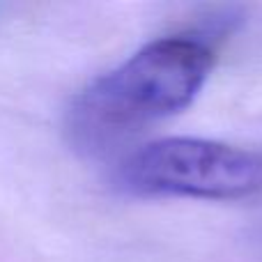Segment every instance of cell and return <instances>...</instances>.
Wrapping results in <instances>:
<instances>
[{
    "label": "cell",
    "mask_w": 262,
    "mask_h": 262,
    "mask_svg": "<svg viewBox=\"0 0 262 262\" xmlns=\"http://www.w3.org/2000/svg\"><path fill=\"white\" fill-rule=\"evenodd\" d=\"M214 53L195 37H161L85 88L67 111V136L88 157L111 152L134 134L193 104Z\"/></svg>",
    "instance_id": "cell-1"
},
{
    "label": "cell",
    "mask_w": 262,
    "mask_h": 262,
    "mask_svg": "<svg viewBox=\"0 0 262 262\" xmlns=\"http://www.w3.org/2000/svg\"><path fill=\"white\" fill-rule=\"evenodd\" d=\"M113 186L131 198H251L262 193V149L189 136L161 138L122 159Z\"/></svg>",
    "instance_id": "cell-2"
}]
</instances>
